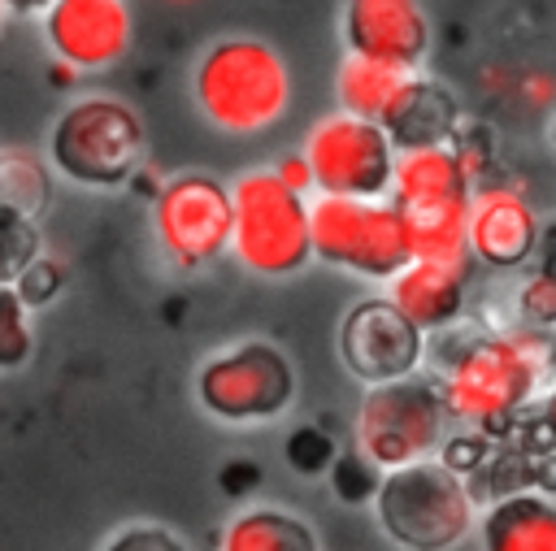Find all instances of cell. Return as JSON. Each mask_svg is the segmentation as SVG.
Listing matches in <instances>:
<instances>
[{
    "label": "cell",
    "instance_id": "obj_1",
    "mask_svg": "<svg viewBox=\"0 0 556 551\" xmlns=\"http://www.w3.org/2000/svg\"><path fill=\"white\" fill-rule=\"evenodd\" d=\"M447 421L478 434L508 430L547 386V343L539 330H486L447 351L439 369Z\"/></svg>",
    "mask_w": 556,
    "mask_h": 551
},
{
    "label": "cell",
    "instance_id": "obj_2",
    "mask_svg": "<svg viewBox=\"0 0 556 551\" xmlns=\"http://www.w3.org/2000/svg\"><path fill=\"white\" fill-rule=\"evenodd\" d=\"M191 95L208 126L226 134H256L287 113L291 69L274 43L256 35H226L200 52Z\"/></svg>",
    "mask_w": 556,
    "mask_h": 551
},
{
    "label": "cell",
    "instance_id": "obj_3",
    "mask_svg": "<svg viewBox=\"0 0 556 551\" xmlns=\"http://www.w3.org/2000/svg\"><path fill=\"white\" fill-rule=\"evenodd\" d=\"M374 516L400 551H452L478 521V499L460 473L439 460H417L378 477Z\"/></svg>",
    "mask_w": 556,
    "mask_h": 551
},
{
    "label": "cell",
    "instance_id": "obj_4",
    "mask_svg": "<svg viewBox=\"0 0 556 551\" xmlns=\"http://www.w3.org/2000/svg\"><path fill=\"white\" fill-rule=\"evenodd\" d=\"M143 152H148L143 121L117 95L74 100L48 134L52 169H61L70 182L96 187V191L130 182L135 169L143 165Z\"/></svg>",
    "mask_w": 556,
    "mask_h": 551
},
{
    "label": "cell",
    "instance_id": "obj_5",
    "mask_svg": "<svg viewBox=\"0 0 556 551\" xmlns=\"http://www.w3.org/2000/svg\"><path fill=\"white\" fill-rule=\"evenodd\" d=\"M230 252L256 278L300 273L308 252V200L291 195L269 169H252L230 187Z\"/></svg>",
    "mask_w": 556,
    "mask_h": 551
},
{
    "label": "cell",
    "instance_id": "obj_6",
    "mask_svg": "<svg viewBox=\"0 0 556 551\" xmlns=\"http://www.w3.org/2000/svg\"><path fill=\"white\" fill-rule=\"evenodd\" d=\"M447 434V408L439 382L426 373H408L395 382H378L365 390L356 412V451L378 469H404L417 460H434Z\"/></svg>",
    "mask_w": 556,
    "mask_h": 551
},
{
    "label": "cell",
    "instance_id": "obj_7",
    "mask_svg": "<svg viewBox=\"0 0 556 551\" xmlns=\"http://www.w3.org/2000/svg\"><path fill=\"white\" fill-rule=\"evenodd\" d=\"M308 252L356 278L391 282L408 260V226L387 200L317 195L308 204Z\"/></svg>",
    "mask_w": 556,
    "mask_h": 551
},
{
    "label": "cell",
    "instance_id": "obj_8",
    "mask_svg": "<svg viewBox=\"0 0 556 551\" xmlns=\"http://www.w3.org/2000/svg\"><path fill=\"white\" fill-rule=\"evenodd\" d=\"M195 399L208 417L226 425L274 421L295 399V369L278 343L243 338L213 351L195 369Z\"/></svg>",
    "mask_w": 556,
    "mask_h": 551
},
{
    "label": "cell",
    "instance_id": "obj_9",
    "mask_svg": "<svg viewBox=\"0 0 556 551\" xmlns=\"http://www.w3.org/2000/svg\"><path fill=\"white\" fill-rule=\"evenodd\" d=\"M304 165L317 195H343V200H387L395 148L387 143L382 126L334 113L313 126L304 143Z\"/></svg>",
    "mask_w": 556,
    "mask_h": 551
},
{
    "label": "cell",
    "instance_id": "obj_10",
    "mask_svg": "<svg viewBox=\"0 0 556 551\" xmlns=\"http://www.w3.org/2000/svg\"><path fill=\"white\" fill-rule=\"evenodd\" d=\"M152 230L178 269H200L230 247V187L213 174H174L152 195Z\"/></svg>",
    "mask_w": 556,
    "mask_h": 551
},
{
    "label": "cell",
    "instance_id": "obj_11",
    "mask_svg": "<svg viewBox=\"0 0 556 551\" xmlns=\"http://www.w3.org/2000/svg\"><path fill=\"white\" fill-rule=\"evenodd\" d=\"M339 356L365 386H378V382H395L421 369L426 334L413 330L387 304V295H374V299H361L339 321Z\"/></svg>",
    "mask_w": 556,
    "mask_h": 551
},
{
    "label": "cell",
    "instance_id": "obj_12",
    "mask_svg": "<svg viewBox=\"0 0 556 551\" xmlns=\"http://www.w3.org/2000/svg\"><path fill=\"white\" fill-rule=\"evenodd\" d=\"M539 239H543V226H539V213L521 187L482 182L469 191L465 247L473 260H482L491 269H517L534 256Z\"/></svg>",
    "mask_w": 556,
    "mask_h": 551
},
{
    "label": "cell",
    "instance_id": "obj_13",
    "mask_svg": "<svg viewBox=\"0 0 556 551\" xmlns=\"http://www.w3.org/2000/svg\"><path fill=\"white\" fill-rule=\"evenodd\" d=\"M343 43L348 56L413 74L430 52V17L421 0H348Z\"/></svg>",
    "mask_w": 556,
    "mask_h": 551
},
{
    "label": "cell",
    "instance_id": "obj_14",
    "mask_svg": "<svg viewBox=\"0 0 556 551\" xmlns=\"http://www.w3.org/2000/svg\"><path fill=\"white\" fill-rule=\"evenodd\" d=\"M43 35L61 65L109 69L130 48V9L126 0H52L43 9Z\"/></svg>",
    "mask_w": 556,
    "mask_h": 551
},
{
    "label": "cell",
    "instance_id": "obj_15",
    "mask_svg": "<svg viewBox=\"0 0 556 551\" xmlns=\"http://www.w3.org/2000/svg\"><path fill=\"white\" fill-rule=\"evenodd\" d=\"M378 126H382V134L395 152L452 148V139L460 130V104L443 82L408 74Z\"/></svg>",
    "mask_w": 556,
    "mask_h": 551
},
{
    "label": "cell",
    "instance_id": "obj_16",
    "mask_svg": "<svg viewBox=\"0 0 556 551\" xmlns=\"http://www.w3.org/2000/svg\"><path fill=\"white\" fill-rule=\"evenodd\" d=\"M465 278L469 269L456 265H430V260H408L391 282H387V304L421 334L447 330L465 312Z\"/></svg>",
    "mask_w": 556,
    "mask_h": 551
},
{
    "label": "cell",
    "instance_id": "obj_17",
    "mask_svg": "<svg viewBox=\"0 0 556 551\" xmlns=\"http://www.w3.org/2000/svg\"><path fill=\"white\" fill-rule=\"evenodd\" d=\"M473 525L482 551H556V503L547 490H508Z\"/></svg>",
    "mask_w": 556,
    "mask_h": 551
},
{
    "label": "cell",
    "instance_id": "obj_18",
    "mask_svg": "<svg viewBox=\"0 0 556 551\" xmlns=\"http://www.w3.org/2000/svg\"><path fill=\"white\" fill-rule=\"evenodd\" d=\"M217 551H321L313 525L287 508H248L222 529Z\"/></svg>",
    "mask_w": 556,
    "mask_h": 551
},
{
    "label": "cell",
    "instance_id": "obj_19",
    "mask_svg": "<svg viewBox=\"0 0 556 551\" xmlns=\"http://www.w3.org/2000/svg\"><path fill=\"white\" fill-rule=\"evenodd\" d=\"M404 69H391V65H378V61H361V56H343L339 65V78H334V91H339V104L348 117H361V121H382V113L391 108L395 91L404 87Z\"/></svg>",
    "mask_w": 556,
    "mask_h": 551
},
{
    "label": "cell",
    "instance_id": "obj_20",
    "mask_svg": "<svg viewBox=\"0 0 556 551\" xmlns=\"http://www.w3.org/2000/svg\"><path fill=\"white\" fill-rule=\"evenodd\" d=\"M0 204L30 221H39V213L52 204V174L35 152L0 148Z\"/></svg>",
    "mask_w": 556,
    "mask_h": 551
},
{
    "label": "cell",
    "instance_id": "obj_21",
    "mask_svg": "<svg viewBox=\"0 0 556 551\" xmlns=\"http://www.w3.org/2000/svg\"><path fill=\"white\" fill-rule=\"evenodd\" d=\"M43 252L39 239V221L13 213L0 204V286H13V278Z\"/></svg>",
    "mask_w": 556,
    "mask_h": 551
},
{
    "label": "cell",
    "instance_id": "obj_22",
    "mask_svg": "<svg viewBox=\"0 0 556 551\" xmlns=\"http://www.w3.org/2000/svg\"><path fill=\"white\" fill-rule=\"evenodd\" d=\"M30 351H35L30 308L13 295V286H0V369H22Z\"/></svg>",
    "mask_w": 556,
    "mask_h": 551
},
{
    "label": "cell",
    "instance_id": "obj_23",
    "mask_svg": "<svg viewBox=\"0 0 556 551\" xmlns=\"http://www.w3.org/2000/svg\"><path fill=\"white\" fill-rule=\"evenodd\" d=\"M378 477H382V473H378L361 451H334V460H330V490H334L343 503H365V499H374Z\"/></svg>",
    "mask_w": 556,
    "mask_h": 551
},
{
    "label": "cell",
    "instance_id": "obj_24",
    "mask_svg": "<svg viewBox=\"0 0 556 551\" xmlns=\"http://www.w3.org/2000/svg\"><path fill=\"white\" fill-rule=\"evenodd\" d=\"M61 286H65V265L61 260H52V256H35L17 278H13V295L26 304V308H39V304H48V299H56L61 295Z\"/></svg>",
    "mask_w": 556,
    "mask_h": 551
},
{
    "label": "cell",
    "instance_id": "obj_25",
    "mask_svg": "<svg viewBox=\"0 0 556 551\" xmlns=\"http://www.w3.org/2000/svg\"><path fill=\"white\" fill-rule=\"evenodd\" d=\"M517 312H521V321H530V330H539V334L552 325V317H556V282H552L547 269H539V273H530V278L521 282V291H517Z\"/></svg>",
    "mask_w": 556,
    "mask_h": 551
},
{
    "label": "cell",
    "instance_id": "obj_26",
    "mask_svg": "<svg viewBox=\"0 0 556 551\" xmlns=\"http://www.w3.org/2000/svg\"><path fill=\"white\" fill-rule=\"evenodd\" d=\"M100 551H187V542H182L174 529H165V525L139 521V525L117 529Z\"/></svg>",
    "mask_w": 556,
    "mask_h": 551
},
{
    "label": "cell",
    "instance_id": "obj_27",
    "mask_svg": "<svg viewBox=\"0 0 556 551\" xmlns=\"http://www.w3.org/2000/svg\"><path fill=\"white\" fill-rule=\"evenodd\" d=\"M287 460H291L300 473H321V469H330V460H334V443H330L326 430L300 425V430L287 438Z\"/></svg>",
    "mask_w": 556,
    "mask_h": 551
},
{
    "label": "cell",
    "instance_id": "obj_28",
    "mask_svg": "<svg viewBox=\"0 0 556 551\" xmlns=\"http://www.w3.org/2000/svg\"><path fill=\"white\" fill-rule=\"evenodd\" d=\"M269 174H274V178H278V182H282L291 195H300V200L313 191V178H308V165H304V156H300V152H295V156H282V161H278Z\"/></svg>",
    "mask_w": 556,
    "mask_h": 551
},
{
    "label": "cell",
    "instance_id": "obj_29",
    "mask_svg": "<svg viewBox=\"0 0 556 551\" xmlns=\"http://www.w3.org/2000/svg\"><path fill=\"white\" fill-rule=\"evenodd\" d=\"M4 4V13H22V17H30V13H43L52 0H0Z\"/></svg>",
    "mask_w": 556,
    "mask_h": 551
},
{
    "label": "cell",
    "instance_id": "obj_30",
    "mask_svg": "<svg viewBox=\"0 0 556 551\" xmlns=\"http://www.w3.org/2000/svg\"><path fill=\"white\" fill-rule=\"evenodd\" d=\"M4 17H9V13H4V4H0V30H4Z\"/></svg>",
    "mask_w": 556,
    "mask_h": 551
},
{
    "label": "cell",
    "instance_id": "obj_31",
    "mask_svg": "<svg viewBox=\"0 0 556 551\" xmlns=\"http://www.w3.org/2000/svg\"><path fill=\"white\" fill-rule=\"evenodd\" d=\"M169 4H191V0H169Z\"/></svg>",
    "mask_w": 556,
    "mask_h": 551
}]
</instances>
